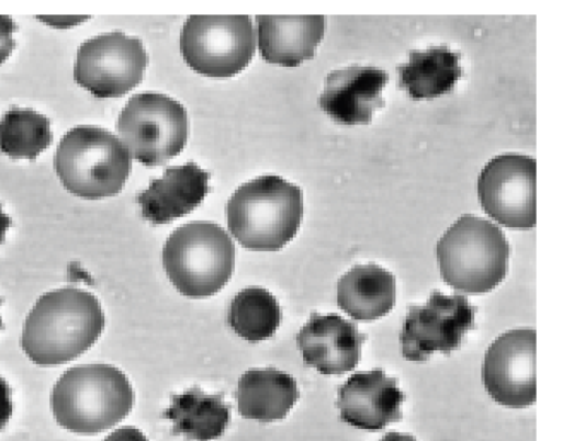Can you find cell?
Masks as SVG:
<instances>
[{
  "label": "cell",
  "instance_id": "3957f363",
  "mask_svg": "<svg viewBox=\"0 0 562 441\" xmlns=\"http://www.w3.org/2000/svg\"><path fill=\"white\" fill-rule=\"evenodd\" d=\"M134 393L125 374L109 364L68 369L50 397L56 421L65 429L93 436L122 421L131 411Z\"/></svg>",
  "mask_w": 562,
  "mask_h": 441
},
{
  "label": "cell",
  "instance_id": "e0dca14e",
  "mask_svg": "<svg viewBox=\"0 0 562 441\" xmlns=\"http://www.w3.org/2000/svg\"><path fill=\"white\" fill-rule=\"evenodd\" d=\"M261 57L285 67L313 58L325 32L324 15H256Z\"/></svg>",
  "mask_w": 562,
  "mask_h": 441
},
{
  "label": "cell",
  "instance_id": "2e32d148",
  "mask_svg": "<svg viewBox=\"0 0 562 441\" xmlns=\"http://www.w3.org/2000/svg\"><path fill=\"white\" fill-rule=\"evenodd\" d=\"M209 180L210 173L193 161L167 167L137 195L143 218L160 225L187 215L204 200Z\"/></svg>",
  "mask_w": 562,
  "mask_h": 441
},
{
  "label": "cell",
  "instance_id": "8992f818",
  "mask_svg": "<svg viewBox=\"0 0 562 441\" xmlns=\"http://www.w3.org/2000/svg\"><path fill=\"white\" fill-rule=\"evenodd\" d=\"M162 263L168 279L182 295L209 297L233 274L234 242L217 224L188 223L175 229L166 240Z\"/></svg>",
  "mask_w": 562,
  "mask_h": 441
},
{
  "label": "cell",
  "instance_id": "d4e9b609",
  "mask_svg": "<svg viewBox=\"0 0 562 441\" xmlns=\"http://www.w3.org/2000/svg\"><path fill=\"white\" fill-rule=\"evenodd\" d=\"M11 393V388L5 380L0 377V430L5 427L12 416Z\"/></svg>",
  "mask_w": 562,
  "mask_h": 441
},
{
  "label": "cell",
  "instance_id": "7c38bea8",
  "mask_svg": "<svg viewBox=\"0 0 562 441\" xmlns=\"http://www.w3.org/2000/svg\"><path fill=\"white\" fill-rule=\"evenodd\" d=\"M482 380L499 405L525 408L536 400V330L513 329L487 348Z\"/></svg>",
  "mask_w": 562,
  "mask_h": 441
},
{
  "label": "cell",
  "instance_id": "f1b7e54d",
  "mask_svg": "<svg viewBox=\"0 0 562 441\" xmlns=\"http://www.w3.org/2000/svg\"><path fill=\"white\" fill-rule=\"evenodd\" d=\"M0 304H1V299H0ZM3 328V324H2V320H1V316H0V329Z\"/></svg>",
  "mask_w": 562,
  "mask_h": 441
},
{
  "label": "cell",
  "instance_id": "d6986e66",
  "mask_svg": "<svg viewBox=\"0 0 562 441\" xmlns=\"http://www.w3.org/2000/svg\"><path fill=\"white\" fill-rule=\"evenodd\" d=\"M396 297L394 275L374 264H357L337 283V304L351 318L371 321L389 314Z\"/></svg>",
  "mask_w": 562,
  "mask_h": 441
},
{
  "label": "cell",
  "instance_id": "5b68a950",
  "mask_svg": "<svg viewBox=\"0 0 562 441\" xmlns=\"http://www.w3.org/2000/svg\"><path fill=\"white\" fill-rule=\"evenodd\" d=\"M54 167L70 193L98 200L117 194L132 168L128 150L113 133L92 125H78L60 139Z\"/></svg>",
  "mask_w": 562,
  "mask_h": 441
},
{
  "label": "cell",
  "instance_id": "cb8c5ba5",
  "mask_svg": "<svg viewBox=\"0 0 562 441\" xmlns=\"http://www.w3.org/2000/svg\"><path fill=\"white\" fill-rule=\"evenodd\" d=\"M16 30L18 25L11 16L0 14V65L11 55L16 45L13 38Z\"/></svg>",
  "mask_w": 562,
  "mask_h": 441
},
{
  "label": "cell",
  "instance_id": "6da1fadb",
  "mask_svg": "<svg viewBox=\"0 0 562 441\" xmlns=\"http://www.w3.org/2000/svg\"><path fill=\"white\" fill-rule=\"evenodd\" d=\"M99 301L81 289L64 287L42 295L24 323L21 346L34 363H66L88 350L104 328Z\"/></svg>",
  "mask_w": 562,
  "mask_h": 441
},
{
  "label": "cell",
  "instance_id": "8fae6325",
  "mask_svg": "<svg viewBox=\"0 0 562 441\" xmlns=\"http://www.w3.org/2000/svg\"><path fill=\"white\" fill-rule=\"evenodd\" d=\"M536 160L526 155L492 158L477 177V197L484 212L501 225H536Z\"/></svg>",
  "mask_w": 562,
  "mask_h": 441
},
{
  "label": "cell",
  "instance_id": "4316f807",
  "mask_svg": "<svg viewBox=\"0 0 562 441\" xmlns=\"http://www.w3.org/2000/svg\"><path fill=\"white\" fill-rule=\"evenodd\" d=\"M12 226V219L9 217L3 211L2 206L0 205V245L4 242L5 240V233L9 227Z\"/></svg>",
  "mask_w": 562,
  "mask_h": 441
},
{
  "label": "cell",
  "instance_id": "9c48e42d",
  "mask_svg": "<svg viewBox=\"0 0 562 441\" xmlns=\"http://www.w3.org/2000/svg\"><path fill=\"white\" fill-rule=\"evenodd\" d=\"M147 63L139 38L120 31L103 33L79 46L74 79L95 98H120L142 81Z\"/></svg>",
  "mask_w": 562,
  "mask_h": 441
},
{
  "label": "cell",
  "instance_id": "7a4b0ae2",
  "mask_svg": "<svg viewBox=\"0 0 562 441\" xmlns=\"http://www.w3.org/2000/svg\"><path fill=\"white\" fill-rule=\"evenodd\" d=\"M227 226L252 251H277L296 235L303 216L301 189L278 176L241 184L226 205Z\"/></svg>",
  "mask_w": 562,
  "mask_h": 441
},
{
  "label": "cell",
  "instance_id": "4fadbf2b",
  "mask_svg": "<svg viewBox=\"0 0 562 441\" xmlns=\"http://www.w3.org/2000/svg\"><path fill=\"white\" fill-rule=\"evenodd\" d=\"M405 394L398 381L389 377L380 368L356 372L339 386L336 405L340 419L362 430H382L392 422L401 421Z\"/></svg>",
  "mask_w": 562,
  "mask_h": 441
},
{
  "label": "cell",
  "instance_id": "5bb4252c",
  "mask_svg": "<svg viewBox=\"0 0 562 441\" xmlns=\"http://www.w3.org/2000/svg\"><path fill=\"white\" fill-rule=\"evenodd\" d=\"M387 82L389 74L378 67L348 66L327 75L317 102L338 123L368 124L373 113L385 105L382 92Z\"/></svg>",
  "mask_w": 562,
  "mask_h": 441
},
{
  "label": "cell",
  "instance_id": "30bf717a",
  "mask_svg": "<svg viewBox=\"0 0 562 441\" xmlns=\"http://www.w3.org/2000/svg\"><path fill=\"white\" fill-rule=\"evenodd\" d=\"M476 307L463 295L434 291L424 305H411L400 332L402 355L424 362L434 352L450 354L475 326Z\"/></svg>",
  "mask_w": 562,
  "mask_h": 441
},
{
  "label": "cell",
  "instance_id": "ac0fdd59",
  "mask_svg": "<svg viewBox=\"0 0 562 441\" xmlns=\"http://www.w3.org/2000/svg\"><path fill=\"white\" fill-rule=\"evenodd\" d=\"M299 398L295 380L274 368H255L238 380V412L260 422L283 419Z\"/></svg>",
  "mask_w": 562,
  "mask_h": 441
},
{
  "label": "cell",
  "instance_id": "83f0119b",
  "mask_svg": "<svg viewBox=\"0 0 562 441\" xmlns=\"http://www.w3.org/2000/svg\"><path fill=\"white\" fill-rule=\"evenodd\" d=\"M380 441H416V439L411 434L390 431Z\"/></svg>",
  "mask_w": 562,
  "mask_h": 441
},
{
  "label": "cell",
  "instance_id": "ba28073f",
  "mask_svg": "<svg viewBox=\"0 0 562 441\" xmlns=\"http://www.w3.org/2000/svg\"><path fill=\"white\" fill-rule=\"evenodd\" d=\"M180 49L194 71L233 77L255 54V30L248 15H190L181 30Z\"/></svg>",
  "mask_w": 562,
  "mask_h": 441
},
{
  "label": "cell",
  "instance_id": "9a60e30c",
  "mask_svg": "<svg viewBox=\"0 0 562 441\" xmlns=\"http://www.w3.org/2000/svg\"><path fill=\"white\" fill-rule=\"evenodd\" d=\"M367 335L355 323L330 313H313L296 335V344L306 365L324 375L353 370L361 357Z\"/></svg>",
  "mask_w": 562,
  "mask_h": 441
},
{
  "label": "cell",
  "instance_id": "52a82bcc",
  "mask_svg": "<svg viewBox=\"0 0 562 441\" xmlns=\"http://www.w3.org/2000/svg\"><path fill=\"white\" fill-rule=\"evenodd\" d=\"M116 132L132 158L145 166H159L183 149L187 111L166 94H134L117 117Z\"/></svg>",
  "mask_w": 562,
  "mask_h": 441
},
{
  "label": "cell",
  "instance_id": "277c9868",
  "mask_svg": "<svg viewBox=\"0 0 562 441\" xmlns=\"http://www.w3.org/2000/svg\"><path fill=\"white\" fill-rule=\"evenodd\" d=\"M436 253L441 278L448 285L479 295L505 279L509 244L492 222L464 214L438 240Z\"/></svg>",
  "mask_w": 562,
  "mask_h": 441
},
{
  "label": "cell",
  "instance_id": "44dd1931",
  "mask_svg": "<svg viewBox=\"0 0 562 441\" xmlns=\"http://www.w3.org/2000/svg\"><path fill=\"white\" fill-rule=\"evenodd\" d=\"M164 416L172 422V434L189 441H212L224 433L231 414L221 395L192 387L175 395Z\"/></svg>",
  "mask_w": 562,
  "mask_h": 441
},
{
  "label": "cell",
  "instance_id": "603a6c76",
  "mask_svg": "<svg viewBox=\"0 0 562 441\" xmlns=\"http://www.w3.org/2000/svg\"><path fill=\"white\" fill-rule=\"evenodd\" d=\"M50 122L32 109L12 108L0 118V151L34 160L52 143Z\"/></svg>",
  "mask_w": 562,
  "mask_h": 441
},
{
  "label": "cell",
  "instance_id": "484cf974",
  "mask_svg": "<svg viewBox=\"0 0 562 441\" xmlns=\"http://www.w3.org/2000/svg\"><path fill=\"white\" fill-rule=\"evenodd\" d=\"M104 441H148L144 433L135 427H122L109 434Z\"/></svg>",
  "mask_w": 562,
  "mask_h": 441
},
{
  "label": "cell",
  "instance_id": "ffe728a7",
  "mask_svg": "<svg viewBox=\"0 0 562 441\" xmlns=\"http://www.w3.org/2000/svg\"><path fill=\"white\" fill-rule=\"evenodd\" d=\"M408 61L396 67L398 86L413 100L435 99L450 93L463 76L461 53L446 44L413 49Z\"/></svg>",
  "mask_w": 562,
  "mask_h": 441
},
{
  "label": "cell",
  "instance_id": "7402d4cb",
  "mask_svg": "<svg viewBox=\"0 0 562 441\" xmlns=\"http://www.w3.org/2000/svg\"><path fill=\"white\" fill-rule=\"evenodd\" d=\"M228 324L241 338L258 342L271 337L281 320L277 298L262 287H247L233 298L228 309Z\"/></svg>",
  "mask_w": 562,
  "mask_h": 441
}]
</instances>
